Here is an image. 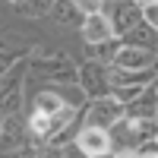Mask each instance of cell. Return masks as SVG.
<instances>
[{
	"instance_id": "16",
	"label": "cell",
	"mask_w": 158,
	"mask_h": 158,
	"mask_svg": "<svg viewBox=\"0 0 158 158\" xmlns=\"http://www.w3.org/2000/svg\"><path fill=\"white\" fill-rule=\"evenodd\" d=\"M63 108V98L60 95H54V92H41V95H38V101H35V111L38 114H54V111H60Z\"/></svg>"
},
{
	"instance_id": "9",
	"label": "cell",
	"mask_w": 158,
	"mask_h": 158,
	"mask_svg": "<svg viewBox=\"0 0 158 158\" xmlns=\"http://www.w3.org/2000/svg\"><path fill=\"white\" fill-rule=\"evenodd\" d=\"M123 108H127V117H146V120H155V82H149L130 104H123Z\"/></svg>"
},
{
	"instance_id": "26",
	"label": "cell",
	"mask_w": 158,
	"mask_h": 158,
	"mask_svg": "<svg viewBox=\"0 0 158 158\" xmlns=\"http://www.w3.org/2000/svg\"><path fill=\"white\" fill-rule=\"evenodd\" d=\"M10 3H19V0H10Z\"/></svg>"
},
{
	"instance_id": "6",
	"label": "cell",
	"mask_w": 158,
	"mask_h": 158,
	"mask_svg": "<svg viewBox=\"0 0 158 158\" xmlns=\"http://www.w3.org/2000/svg\"><path fill=\"white\" fill-rule=\"evenodd\" d=\"M111 29H114V35L120 38V35H127L133 25H139L142 22V13H139V3L136 0H114V13H111Z\"/></svg>"
},
{
	"instance_id": "19",
	"label": "cell",
	"mask_w": 158,
	"mask_h": 158,
	"mask_svg": "<svg viewBox=\"0 0 158 158\" xmlns=\"http://www.w3.org/2000/svg\"><path fill=\"white\" fill-rule=\"evenodd\" d=\"M139 13H142V22L146 25H158V10H155V3H146V6H139Z\"/></svg>"
},
{
	"instance_id": "24",
	"label": "cell",
	"mask_w": 158,
	"mask_h": 158,
	"mask_svg": "<svg viewBox=\"0 0 158 158\" xmlns=\"http://www.w3.org/2000/svg\"><path fill=\"white\" fill-rule=\"evenodd\" d=\"M136 3H139V6H146V3H155V0H136Z\"/></svg>"
},
{
	"instance_id": "22",
	"label": "cell",
	"mask_w": 158,
	"mask_h": 158,
	"mask_svg": "<svg viewBox=\"0 0 158 158\" xmlns=\"http://www.w3.org/2000/svg\"><path fill=\"white\" fill-rule=\"evenodd\" d=\"M35 152L29 149V146H22V149H16V152H10V155H3V158H32Z\"/></svg>"
},
{
	"instance_id": "12",
	"label": "cell",
	"mask_w": 158,
	"mask_h": 158,
	"mask_svg": "<svg viewBox=\"0 0 158 158\" xmlns=\"http://www.w3.org/2000/svg\"><path fill=\"white\" fill-rule=\"evenodd\" d=\"M155 82V67L152 70H111V89L114 85H149Z\"/></svg>"
},
{
	"instance_id": "20",
	"label": "cell",
	"mask_w": 158,
	"mask_h": 158,
	"mask_svg": "<svg viewBox=\"0 0 158 158\" xmlns=\"http://www.w3.org/2000/svg\"><path fill=\"white\" fill-rule=\"evenodd\" d=\"M136 155H139V158H158V152H155V139L142 142V146L136 149Z\"/></svg>"
},
{
	"instance_id": "5",
	"label": "cell",
	"mask_w": 158,
	"mask_h": 158,
	"mask_svg": "<svg viewBox=\"0 0 158 158\" xmlns=\"http://www.w3.org/2000/svg\"><path fill=\"white\" fill-rule=\"evenodd\" d=\"M76 149L82 152L85 158L108 155L111 152V133H108V130H98V127H82L76 133Z\"/></svg>"
},
{
	"instance_id": "10",
	"label": "cell",
	"mask_w": 158,
	"mask_h": 158,
	"mask_svg": "<svg viewBox=\"0 0 158 158\" xmlns=\"http://www.w3.org/2000/svg\"><path fill=\"white\" fill-rule=\"evenodd\" d=\"M22 108V79H6L0 89V114H16Z\"/></svg>"
},
{
	"instance_id": "13",
	"label": "cell",
	"mask_w": 158,
	"mask_h": 158,
	"mask_svg": "<svg viewBox=\"0 0 158 158\" xmlns=\"http://www.w3.org/2000/svg\"><path fill=\"white\" fill-rule=\"evenodd\" d=\"M120 44H127V48H155V29L146 25V22H139L127 35H120Z\"/></svg>"
},
{
	"instance_id": "11",
	"label": "cell",
	"mask_w": 158,
	"mask_h": 158,
	"mask_svg": "<svg viewBox=\"0 0 158 158\" xmlns=\"http://www.w3.org/2000/svg\"><path fill=\"white\" fill-rule=\"evenodd\" d=\"M48 16H54V22H60V25H76V29H79L82 19H85L73 0H54L51 10H48Z\"/></svg>"
},
{
	"instance_id": "23",
	"label": "cell",
	"mask_w": 158,
	"mask_h": 158,
	"mask_svg": "<svg viewBox=\"0 0 158 158\" xmlns=\"http://www.w3.org/2000/svg\"><path fill=\"white\" fill-rule=\"evenodd\" d=\"M114 158H139V155H136V149H120Z\"/></svg>"
},
{
	"instance_id": "15",
	"label": "cell",
	"mask_w": 158,
	"mask_h": 158,
	"mask_svg": "<svg viewBox=\"0 0 158 158\" xmlns=\"http://www.w3.org/2000/svg\"><path fill=\"white\" fill-rule=\"evenodd\" d=\"M51 3H54V0H19V3H16V10L22 13V16L35 19V16H48Z\"/></svg>"
},
{
	"instance_id": "4",
	"label": "cell",
	"mask_w": 158,
	"mask_h": 158,
	"mask_svg": "<svg viewBox=\"0 0 158 158\" xmlns=\"http://www.w3.org/2000/svg\"><path fill=\"white\" fill-rule=\"evenodd\" d=\"M111 63H114V70H152L155 67V48H127V44H120Z\"/></svg>"
},
{
	"instance_id": "8",
	"label": "cell",
	"mask_w": 158,
	"mask_h": 158,
	"mask_svg": "<svg viewBox=\"0 0 158 158\" xmlns=\"http://www.w3.org/2000/svg\"><path fill=\"white\" fill-rule=\"evenodd\" d=\"M79 29H82V38H85L89 44H98V41H108V38H114L111 19L104 16V13H89Z\"/></svg>"
},
{
	"instance_id": "21",
	"label": "cell",
	"mask_w": 158,
	"mask_h": 158,
	"mask_svg": "<svg viewBox=\"0 0 158 158\" xmlns=\"http://www.w3.org/2000/svg\"><path fill=\"white\" fill-rule=\"evenodd\" d=\"M32 158H63V152H60L57 146H48V149H41V152H35Z\"/></svg>"
},
{
	"instance_id": "25",
	"label": "cell",
	"mask_w": 158,
	"mask_h": 158,
	"mask_svg": "<svg viewBox=\"0 0 158 158\" xmlns=\"http://www.w3.org/2000/svg\"><path fill=\"white\" fill-rule=\"evenodd\" d=\"M95 158H108V155H95Z\"/></svg>"
},
{
	"instance_id": "3",
	"label": "cell",
	"mask_w": 158,
	"mask_h": 158,
	"mask_svg": "<svg viewBox=\"0 0 158 158\" xmlns=\"http://www.w3.org/2000/svg\"><path fill=\"white\" fill-rule=\"evenodd\" d=\"M127 117V108L114 95H104V98H92V108L85 111V127H98V130H108L117 120Z\"/></svg>"
},
{
	"instance_id": "7",
	"label": "cell",
	"mask_w": 158,
	"mask_h": 158,
	"mask_svg": "<svg viewBox=\"0 0 158 158\" xmlns=\"http://www.w3.org/2000/svg\"><path fill=\"white\" fill-rule=\"evenodd\" d=\"M22 146H25V123L16 114H10L6 120L0 123V158L16 152V149H22Z\"/></svg>"
},
{
	"instance_id": "18",
	"label": "cell",
	"mask_w": 158,
	"mask_h": 158,
	"mask_svg": "<svg viewBox=\"0 0 158 158\" xmlns=\"http://www.w3.org/2000/svg\"><path fill=\"white\" fill-rule=\"evenodd\" d=\"M73 3L79 6V13H82V16H89V13H101L104 0H73Z\"/></svg>"
},
{
	"instance_id": "17",
	"label": "cell",
	"mask_w": 158,
	"mask_h": 158,
	"mask_svg": "<svg viewBox=\"0 0 158 158\" xmlns=\"http://www.w3.org/2000/svg\"><path fill=\"white\" fill-rule=\"evenodd\" d=\"M29 130H32L35 136H41V139H44V136H48V114H38V111H35V114H32V120H29Z\"/></svg>"
},
{
	"instance_id": "14",
	"label": "cell",
	"mask_w": 158,
	"mask_h": 158,
	"mask_svg": "<svg viewBox=\"0 0 158 158\" xmlns=\"http://www.w3.org/2000/svg\"><path fill=\"white\" fill-rule=\"evenodd\" d=\"M117 48H120V41H114V38H108V41H98V44H89V54L95 63H111Z\"/></svg>"
},
{
	"instance_id": "1",
	"label": "cell",
	"mask_w": 158,
	"mask_h": 158,
	"mask_svg": "<svg viewBox=\"0 0 158 158\" xmlns=\"http://www.w3.org/2000/svg\"><path fill=\"white\" fill-rule=\"evenodd\" d=\"M76 82L85 92L89 98H104L111 95V73L104 63H85V67H76Z\"/></svg>"
},
{
	"instance_id": "2",
	"label": "cell",
	"mask_w": 158,
	"mask_h": 158,
	"mask_svg": "<svg viewBox=\"0 0 158 158\" xmlns=\"http://www.w3.org/2000/svg\"><path fill=\"white\" fill-rule=\"evenodd\" d=\"M32 73L57 82H76V63L63 54H38L32 57Z\"/></svg>"
}]
</instances>
